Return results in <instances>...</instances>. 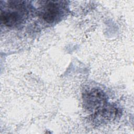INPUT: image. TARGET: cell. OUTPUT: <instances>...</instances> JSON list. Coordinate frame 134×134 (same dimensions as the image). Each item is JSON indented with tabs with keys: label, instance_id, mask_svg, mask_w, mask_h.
I'll return each mask as SVG.
<instances>
[{
	"label": "cell",
	"instance_id": "obj_1",
	"mask_svg": "<svg viewBox=\"0 0 134 134\" xmlns=\"http://www.w3.org/2000/svg\"><path fill=\"white\" fill-rule=\"evenodd\" d=\"M24 2L12 1L10 2L9 6L13 10H1V21L4 25L11 27L18 25L21 23L24 19V15L23 10L25 8Z\"/></svg>",
	"mask_w": 134,
	"mask_h": 134
},
{
	"label": "cell",
	"instance_id": "obj_2",
	"mask_svg": "<svg viewBox=\"0 0 134 134\" xmlns=\"http://www.w3.org/2000/svg\"><path fill=\"white\" fill-rule=\"evenodd\" d=\"M60 2L48 1L42 6L41 14L42 18L48 23H52L59 20L62 15L63 6Z\"/></svg>",
	"mask_w": 134,
	"mask_h": 134
},
{
	"label": "cell",
	"instance_id": "obj_3",
	"mask_svg": "<svg viewBox=\"0 0 134 134\" xmlns=\"http://www.w3.org/2000/svg\"><path fill=\"white\" fill-rule=\"evenodd\" d=\"M85 104L91 110H99L105 104L106 97L100 90L93 89L86 92L84 96Z\"/></svg>",
	"mask_w": 134,
	"mask_h": 134
}]
</instances>
